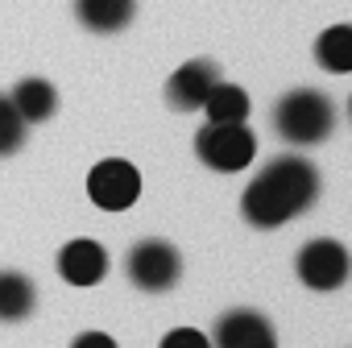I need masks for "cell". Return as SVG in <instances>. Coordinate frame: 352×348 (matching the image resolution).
Returning a JSON list of instances; mask_svg holds the SVG:
<instances>
[{"instance_id":"10","label":"cell","mask_w":352,"mask_h":348,"mask_svg":"<svg viewBox=\"0 0 352 348\" xmlns=\"http://www.w3.org/2000/svg\"><path fill=\"white\" fill-rule=\"evenodd\" d=\"M137 0H75V17L91 34H116L133 21Z\"/></svg>"},{"instance_id":"13","label":"cell","mask_w":352,"mask_h":348,"mask_svg":"<svg viewBox=\"0 0 352 348\" xmlns=\"http://www.w3.org/2000/svg\"><path fill=\"white\" fill-rule=\"evenodd\" d=\"M34 303H38V290H34V282L25 274L0 270V319L17 323V319H25L34 311Z\"/></svg>"},{"instance_id":"11","label":"cell","mask_w":352,"mask_h":348,"mask_svg":"<svg viewBox=\"0 0 352 348\" xmlns=\"http://www.w3.org/2000/svg\"><path fill=\"white\" fill-rule=\"evenodd\" d=\"M9 100H13V108L21 112L25 124H42L58 112V91H54L50 79H21Z\"/></svg>"},{"instance_id":"9","label":"cell","mask_w":352,"mask_h":348,"mask_svg":"<svg viewBox=\"0 0 352 348\" xmlns=\"http://www.w3.org/2000/svg\"><path fill=\"white\" fill-rule=\"evenodd\" d=\"M58 274L67 286H100L104 274H108V249L100 241H71L58 249Z\"/></svg>"},{"instance_id":"16","label":"cell","mask_w":352,"mask_h":348,"mask_svg":"<svg viewBox=\"0 0 352 348\" xmlns=\"http://www.w3.org/2000/svg\"><path fill=\"white\" fill-rule=\"evenodd\" d=\"M157 348H212V340L204 331H195V327H174V331L162 336Z\"/></svg>"},{"instance_id":"5","label":"cell","mask_w":352,"mask_h":348,"mask_svg":"<svg viewBox=\"0 0 352 348\" xmlns=\"http://www.w3.org/2000/svg\"><path fill=\"white\" fill-rule=\"evenodd\" d=\"M294 270H298V282L311 286V290H340L352 274V257L340 241L331 237H319V241H307L294 257Z\"/></svg>"},{"instance_id":"4","label":"cell","mask_w":352,"mask_h":348,"mask_svg":"<svg viewBox=\"0 0 352 348\" xmlns=\"http://www.w3.org/2000/svg\"><path fill=\"white\" fill-rule=\"evenodd\" d=\"M124 274H129V282L137 286V290H145V294H162V290H170L174 282L183 278V257H179V249H174L170 241H137L133 249H129V257H124Z\"/></svg>"},{"instance_id":"15","label":"cell","mask_w":352,"mask_h":348,"mask_svg":"<svg viewBox=\"0 0 352 348\" xmlns=\"http://www.w3.org/2000/svg\"><path fill=\"white\" fill-rule=\"evenodd\" d=\"M21 145H25V120H21V112L13 108L9 96H0V157L17 153Z\"/></svg>"},{"instance_id":"12","label":"cell","mask_w":352,"mask_h":348,"mask_svg":"<svg viewBox=\"0 0 352 348\" xmlns=\"http://www.w3.org/2000/svg\"><path fill=\"white\" fill-rule=\"evenodd\" d=\"M249 108H253L249 104V91L236 87V83H224V79L204 100V112H208L212 124H241V120H249Z\"/></svg>"},{"instance_id":"17","label":"cell","mask_w":352,"mask_h":348,"mask_svg":"<svg viewBox=\"0 0 352 348\" xmlns=\"http://www.w3.org/2000/svg\"><path fill=\"white\" fill-rule=\"evenodd\" d=\"M71 348H120V344H116L108 331H79Z\"/></svg>"},{"instance_id":"14","label":"cell","mask_w":352,"mask_h":348,"mask_svg":"<svg viewBox=\"0 0 352 348\" xmlns=\"http://www.w3.org/2000/svg\"><path fill=\"white\" fill-rule=\"evenodd\" d=\"M315 58L323 71L331 75H348L352 71V25H331L319 34L315 42Z\"/></svg>"},{"instance_id":"8","label":"cell","mask_w":352,"mask_h":348,"mask_svg":"<svg viewBox=\"0 0 352 348\" xmlns=\"http://www.w3.org/2000/svg\"><path fill=\"white\" fill-rule=\"evenodd\" d=\"M216 83H220V67L212 58H191V63H183L179 71L170 75L166 100H170V108H179V112H199Z\"/></svg>"},{"instance_id":"2","label":"cell","mask_w":352,"mask_h":348,"mask_svg":"<svg viewBox=\"0 0 352 348\" xmlns=\"http://www.w3.org/2000/svg\"><path fill=\"white\" fill-rule=\"evenodd\" d=\"M274 129L290 145H319L336 129V104L315 87H294L274 108Z\"/></svg>"},{"instance_id":"7","label":"cell","mask_w":352,"mask_h":348,"mask_svg":"<svg viewBox=\"0 0 352 348\" xmlns=\"http://www.w3.org/2000/svg\"><path fill=\"white\" fill-rule=\"evenodd\" d=\"M212 348H278V331L261 311L236 307L216 319V340Z\"/></svg>"},{"instance_id":"6","label":"cell","mask_w":352,"mask_h":348,"mask_svg":"<svg viewBox=\"0 0 352 348\" xmlns=\"http://www.w3.org/2000/svg\"><path fill=\"white\" fill-rule=\"evenodd\" d=\"M87 195H91V204L100 212H124L141 195V174L124 157H104L87 174Z\"/></svg>"},{"instance_id":"1","label":"cell","mask_w":352,"mask_h":348,"mask_svg":"<svg viewBox=\"0 0 352 348\" xmlns=\"http://www.w3.org/2000/svg\"><path fill=\"white\" fill-rule=\"evenodd\" d=\"M315 199H319V170L298 153H282L253 174V183L241 195V216L253 228H282L294 216H302Z\"/></svg>"},{"instance_id":"3","label":"cell","mask_w":352,"mask_h":348,"mask_svg":"<svg viewBox=\"0 0 352 348\" xmlns=\"http://www.w3.org/2000/svg\"><path fill=\"white\" fill-rule=\"evenodd\" d=\"M195 153L204 166L220 170V174H236L245 166H253V153H257V137L253 129L241 120V124H204L195 133Z\"/></svg>"}]
</instances>
